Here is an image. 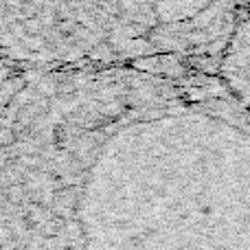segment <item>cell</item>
<instances>
[{
	"instance_id": "obj_1",
	"label": "cell",
	"mask_w": 250,
	"mask_h": 250,
	"mask_svg": "<svg viewBox=\"0 0 250 250\" xmlns=\"http://www.w3.org/2000/svg\"><path fill=\"white\" fill-rule=\"evenodd\" d=\"M244 0H2L20 55H138L193 48L239 24Z\"/></svg>"
}]
</instances>
